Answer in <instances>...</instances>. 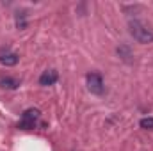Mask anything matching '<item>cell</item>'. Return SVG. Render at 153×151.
Segmentation results:
<instances>
[{"label":"cell","instance_id":"52a82bcc","mask_svg":"<svg viewBox=\"0 0 153 151\" xmlns=\"http://www.w3.org/2000/svg\"><path fill=\"white\" fill-rule=\"evenodd\" d=\"M39 110L38 109H27V110H25V112L22 114V119H23V121H30V123H36V121H38L39 119Z\"/></svg>","mask_w":153,"mask_h":151},{"label":"cell","instance_id":"8992f818","mask_svg":"<svg viewBox=\"0 0 153 151\" xmlns=\"http://www.w3.org/2000/svg\"><path fill=\"white\" fill-rule=\"evenodd\" d=\"M117 55H119L123 61H126V62H132V61H134V53L130 52V48H128L126 44L117 46Z\"/></svg>","mask_w":153,"mask_h":151},{"label":"cell","instance_id":"3957f363","mask_svg":"<svg viewBox=\"0 0 153 151\" xmlns=\"http://www.w3.org/2000/svg\"><path fill=\"white\" fill-rule=\"evenodd\" d=\"M57 80H59V73L55 70H48V71H45L43 75L39 76V85L48 87V85H53Z\"/></svg>","mask_w":153,"mask_h":151},{"label":"cell","instance_id":"7a4b0ae2","mask_svg":"<svg viewBox=\"0 0 153 151\" xmlns=\"http://www.w3.org/2000/svg\"><path fill=\"white\" fill-rule=\"evenodd\" d=\"M85 80H87V89L93 93V94H103V91H105V84H103V78L100 73H96V71H91V73H87L85 76Z\"/></svg>","mask_w":153,"mask_h":151},{"label":"cell","instance_id":"ba28073f","mask_svg":"<svg viewBox=\"0 0 153 151\" xmlns=\"http://www.w3.org/2000/svg\"><path fill=\"white\" fill-rule=\"evenodd\" d=\"M139 124H141V128H144V130H153V117H143V119L139 121Z\"/></svg>","mask_w":153,"mask_h":151},{"label":"cell","instance_id":"277c9868","mask_svg":"<svg viewBox=\"0 0 153 151\" xmlns=\"http://www.w3.org/2000/svg\"><path fill=\"white\" fill-rule=\"evenodd\" d=\"M18 61H20V57H18V53H14V52L0 53V62H2L4 66H16Z\"/></svg>","mask_w":153,"mask_h":151},{"label":"cell","instance_id":"5b68a950","mask_svg":"<svg viewBox=\"0 0 153 151\" xmlns=\"http://www.w3.org/2000/svg\"><path fill=\"white\" fill-rule=\"evenodd\" d=\"M0 85H2L4 89H18L20 80L14 78V76H4V78L0 80Z\"/></svg>","mask_w":153,"mask_h":151},{"label":"cell","instance_id":"6da1fadb","mask_svg":"<svg viewBox=\"0 0 153 151\" xmlns=\"http://www.w3.org/2000/svg\"><path fill=\"white\" fill-rule=\"evenodd\" d=\"M128 27H130V34L137 43H143V44L153 43V30L148 29V25H144L141 20H130Z\"/></svg>","mask_w":153,"mask_h":151}]
</instances>
